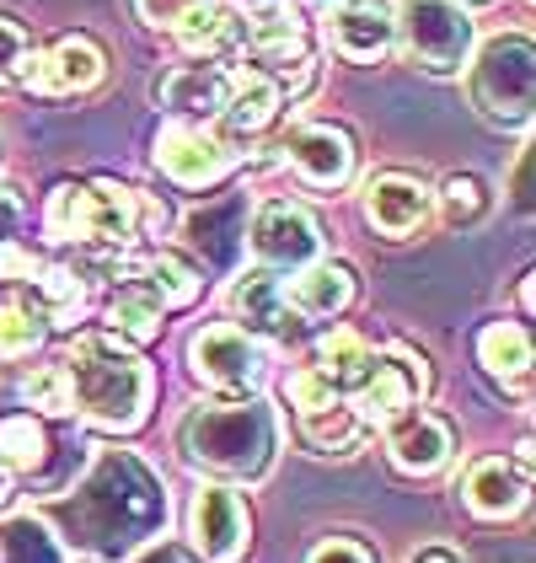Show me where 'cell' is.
I'll return each mask as SVG.
<instances>
[{
	"label": "cell",
	"instance_id": "1",
	"mask_svg": "<svg viewBox=\"0 0 536 563\" xmlns=\"http://www.w3.org/2000/svg\"><path fill=\"white\" fill-rule=\"evenodd\" d=\"M182 456L199 473L231 477V483H253L273 467L279 451V419L264 397H225V402H199L178 430Z\"/></svg>",
	"mask_w": 536,
	"mask_h": 563
},
{
	"label": "cell",
	"instance_id": "2",
	"mask_svg": "<svg viewBox=\"0 0 536 563\" xmlns=\"http://www.w3.org/2000/svg\"><path fill=\"white\" fill-rule=\"evenodd\" d=\"M65 371H70V387H76V408L87 413L97 430H134L145 419V408H150V371L113 333L76 339Z\"/></svg>",
	"mask_w": 536,
	"mask_h": 563
},
{
	"label": "cell",
	"instance_id": "3",
	"mask_svg": "<svg viewBox=\"0 0 536 563\" xmlns=\"http://www.w3.org/2000/svg\"><path fill=\"white\" fill-rule=\"evenodd\" d=\"M139 220H145V199L124 183H59L48 194L44 225L54 242L119 253L139 236Z\"/></svg>",
	"mask_w": 536,
	"mask_h": 563
},
{
	"label": "cell",
	"instance_id": "4",
	"mask_svg": "<svg viewBox=\"0 0 536 563\" xmlns=\"http://www.w3.org/2000/svg\"><path fill=\"white\" fill-rule=\"evenodd\" d=\"M472 108L489 119L493 130H526L536 108V54L526 33H499L478 48L467 70Z\"/></svg>",
	"mask_w": 536,
	"mask_h": 563
},
{
	"label": "cell",
	"instance_id": "5",
	"mask_svg": "<svg viewBox=\"0 0 536 563\" xmlns=\"http://www.w3.org/2000/svg\"><path fill=\"white\" fill-rule=\"evenodd\" d=\"M392 27H398L402 54L429 76L461 70L472 54V16L461 0H398Z\"/></svg>",
	"mask_w": 536,
	"mask_h": 563
},
{
	"label": "cell",
	"instance_id": "6",
	"mask_svg": "<svg viewBox=\"0 0 536 563\" xmlns=\"http://www.w3.org/2000/svg\"><path fill=\"white\" fill-rule=\"evenodd\" d=\"M188 365H193V376L204 387L231 391V397H242V391H253L264 382V349L236 322H210L204 333H193Z\"/></svg>",
	"mask_w": 536,
	"mask_h": 563
},
{
	"label": "cell",
	"instance_id": "7",
	"mask_svg": "<svg viewBox=\"0 0 536 563\" xmlns=\"http://www.w3.org/2000/svg\"><path fill=\"white\" fill-rule=\"evenodd\" d=\"M355 419L359 424H387L392 413L402 408H413L424 391H429V371H424V360L418 354H407V349H387V354H370V365H365V376H359L355 387Z\"/></svg>",
	"mask_w": 536,
	"mask_h": 563
},
{
	"label": "cell",
	"instance_id": "8",
	"mask_svg": "<svg viewBox=\"0 0 536 563\" xmlns=\"http://www.w3.org/2000/svg\"><path fill=\"white\" fill-rule=\"evenodd\" d=\"M253 258L258 268H273V274H295L322 253V225H316L312 210L290 205V199H268L253 216Z\"/></svg>",
	"mask_w": 536,
	"mask_h": 563
},
{
	"label": "cell",
	"instance_id": "9",
	"mask_svg": "<svg viewBox=\"0 0 536 563\" xmlns=\"http://www.w3.org/2000/svg\"><path fill=\"white\" fill-rule=\"evenodd\" d=\"M247 531H253V520H247V505H242L236 488L204 483V488L193 494V510H188V542H193V553H199L204 563H236L242 553H247Z\"/></svg>",
	"mask_w": 536,
	"mask_h": 563
},
{
	"label": "cell",
	"instance_id": "10",
	"mask_svg": "<svg viewBox=\"0 0 536 563\" xmlns=\"http://www.w3.org/2000/svg\"><path fill=\"white\" fill-rule=\"evenodd\" d=\"M108 76V54L97 48V38L87 33H70L59 38L54 48H33L27 54V70H22V87L38 91V97H76V91H91L102 87Z\"/></svg>",
	"mask_w": 536,
	"mask_h": 563
},
{
	"label": "cell",
	"instance_id": "11",
	"mask_svg": "<svg viewBox=\"0 0 536 563\" xmlns=\"http://www.w3.org/2000/svg\"><path fill=\"white\" fill-rule=\"evenodd\" d=\"M327 48L349 65H381L398 48L387 0H333L327 5Z\"/></svg>",
	"mask_w": 536,
	"mask_h": 563
},
{
	"label": "cell",
	"instance_id": "12",
	"mask_svg": "<svg viewBox=\"0 0 536 563\" xmlns=\"http://www.w3.org/2000/svg\"><path fill=\"white\" fill-rule=\"evenodd\" d=\"M156 167L182 188H204V183L231 173V145L204 130L199 119H172L156 134Z\"/></svg>",
	"mask_w": 536,
	"mask_h": 563
},
{
	"label": "cell",
	"instance_id": "13",
	"mask_svg": "<svg viewBox=\"0 0 536 563\" xmlns=\"http://www.w3.org/2000/svg\"><path fill=\"white\" fill-rule=\"evenodd\" d=\"M279 151H284V162L295 167V177H301L306 188H322V194L349 188L355 156H359L349 130H338V124H306V130L290 134Z\"/></svg>",
	"mask_w": 536,
	"mask_h": 563
},
{
	"label": "cell",
	"instance_id": "14",
	"mask_svg": "<svg viewBox=\"0 0 536 563\" xmlns=\"http://www.w3.org/2000/svg\"><path fill=\"white\" fill-rule=\"evenodd\" d=\"M450 451H456V430H450L440 413H429V408H402L387 419V456H392V467L407 477H429L440 473L450 462Z\"/></svg>",
	"mask_w": 536,
	"mask_h": 563
},
{
	"label": "cell",
	"instance_id": "15",
	"mask_svg": "<svg viewBox=\"0 0 536 563\" xmlns=\"http://www.w3.org/2000/svg\"><path fill=\"white\" fill-rule=\"evenodd\" d=\"M429 210H435V194L407 173H381L370 177V188H365V220L381 236H392V242L413 236L429 220Z\"/></svg>",
	"mask_w": 536,
	"mask_h": 563
},
{
	"label": "cell",
	"instance_id": "16",
	"mask_svg": "<svg viewBox=\"0 0 536 563\" xmlns=\"http://www.w3.org/2000/svg\"><path fill=\"white\" fill-rule=\"evenodd\" d=\"M461 494H467V510H472V516L510 520L521 505H526V494H532L526 462H510V456H478V462L467 467Z\"/></svg>",
	"mask_w": 536,
	"mask_h": 563
},
{
	"label": "cell",
	"instance_id": "17",
	"mask_svg": "<svg viewBox=\"0 0 536 563\" xmlns=\"http://www.w3.org/2000/svg\"><path fill=\"white\" fill-rule=\"evenodd\" d=\"M284 306L306 322H333L355 306V274L344 263L312 258L306 268H295V279L284 285Z\"/></svg>",
	"mask_w": 536,
	"mask_h": 563
},
{
	"label": "cell",
	"instance_id": "18",
	"mask_svg": "<svg viewBox=\"0 0 536 563\" xmlns=\"http://www.w3.org/2000/svg\"><path fill=\"white\" fill-rule=\"evenodd\" d=\"M231 317L247 333H268V339H290V306H284V279L273 268H247L231 285Z\"/></svg>",
	"mask_w": 536,
	"mask_h": 563
},
{
	"label": "cell",
	"instance_id": "19",
	"mask_svg": "<svg viewBox=\"0 0 536 563\" xmlns=\"http://www.w3.org/2000/svg\"><path fill=\"white\" fill-rule=\"evenodd\" d=\"M178 119H221L225 97H231V70H221L215 59H199V65H178L161 91H156Z\"/></svg>",
	"mask_w": 536,
	"mask_h": 563
},
{
	"label": "cell",
	"instance_id": "20",
	"mask_svg": "<svg viewBox=\"0 0 536 563\" xmlns=\"http://www.w3.org/2000/svg\"><path fill=\"white\" fill-rule=\"evenodd\" d=\"M279 119V81L268 70H231V97L221 108V124L231 134H258Z\"/></svg>",
	"mask_w": 536,
	"mask_h": 563
},
{
	"label": "cell",
	"instance_id": "21",
	"mask_svg": "<svg viewBox=\"0 0 536 563\" xmlns=\"http://www.w3.org/2000/svg\"><path fill=\"white\" fill-rule=\"evenodd\" d=\"M478 365L504 387H526L532 382V333L521 322H489L478 333Z\"/></svg>",
	"mask_w": 536,
	"mask_h": 563
},
{
	"label": "cell",
	"instance_id": "22",
	"mask_svg": "<svg viewBox=\"0 0 536 563\" xmlns=\"http://www.w3.org/2000/svg\"><path fill=\"white\" fill-rule=\"evenodd\" d=\"M87 306V285L76 268H59V263H38V274L27 279V311H38L48 328H70Z\"/></svg>",
	"mask_w": 536,
	"mask_h": 563
},
{
	"label": "cell",
	"instance_id": "23",
	"mask_svg": "<svg viewBox=\"0 0 536 563\" xmlns=\"http://www.w3.org/2000/svg\"><path fill=\"white\" fill-rule=\"evenodd\" d=\"M247 48H253L258 59H290V54H301V48H306V22H301V11H290L284 0L258 5L253 22H247Z\"/></svg>",
	"mask_w": 536,
	"mask_h": 563
},
{
	"label": "cell",
	"instance_id": "24",
	"mask_svg": "<svg viewBox=\"0 0 536 563\" xmlns=\"http://www.w3.org/2000/svg\"><path fill=\"white\" fill-rule=\"evenodd\" d=\"M161 311L167 306L156 301L145 285H130L108 306V333L124 339V344H150V339H161Z\"/></svg>",
	"mask_w": 536,
	"mask_h": 563
},
{
	"label": "cell",
	"instance_id": "25",
	"mask_svg": "<svg viewBox=\"0 0 536 563\" xmlns=\"http://www.w3.org/2000/svg\"><path fill=\"white\" fill-rule=\"evenodd\" d=\"M359 424L355 419V408L338 397V402H327V408H312V413H301V434H306V445H316V451H338V456H349L359 445Z\"/></svg>",
	"mask_w": 536,
	"mask_h": 563
},
{
	"label": "cell",
	"instance_id": "26",
	"mask_svg": "<svg viewBox=\"0 0 536 563\" xmlns=\"http://www.w3.org/2000/svg\"><path fill=\"white\" fill-rule=\"evenodd\" d=\"M139 274H145V290L161 306H188V301H199V290H204V274L188 258H178V253H156Z\"/></svg>",
	"mask_w": 536,
	"mask_h": 563
},
{
	"label": "cell",
	"instance_id": "27",
	"mask_svg": "<svg viewBox=\"0 0 536 563\" xmlns=\"http://www.w3.org/2000/svg\"><path fill=\"white\" fill-rule=\"evenodd\" d=\"M365 365H370V344L349 333V328H338V333H327L322 344H316V371L333 382L338 391H349L365 376Z\"/></svg>",
	"mask_w": 536,
	"mask_h": 563
},
{
	"label": "cell",
	"instance_id": "28",
	"mask_svg": "<svg viewBox=\"0 0 536 563\" xmlns=\"http://www.w3.org/2000/svg\"><path fill=\"white\" fill-rule=\"evenodd\" d=\"M172 38H178L188 54H204V59H210L221 44H231V11H225L221 0H193L188 16L172 27Z\"/></svg>",
	"mask_w": 536,
	"mask_h": 563
},
{
	"label": "cell",
	"instance_id": "29",
	"mask_svg": "<svg viewBox=\"0 0 536 563\" xmlns=\"http://www.w3.org/2000/svg\"><path fill=\"white\" fill-rule=\"evenodd\" d=\"M435 205H440V220H446V225H478V220L493 210V194H489V183H483V177L456 173V177L440 183Z\"/></svg>",
	"mask_w": 536,
	"mask_h": 563
},
{
	"label": "cell",
	"instance_id": "30",
	"mask_svg": "<svg viewBox=\"0 0 536 563\" xmlns=\"http://www.w3.org/2000/svg\"><path fill=\"white\" fill-rule=\"evenodd\" d=\"M44 451H48V440L33 413L0 419V467H5V473H33V467L44 462Z\"/></svg>",
	"mask_w": 536,
	"mask_h": 563
},
{
	"label": "cell",
	"instance_id": "31",
	"mask_svg": "<svg viewBox=\"0 0 536 563\" xmlns=\"http://www.w3.org/2000/svg\"><path fill=\"white\" fill-rule=\"evenodd\" d=\"M22 402H27L33 413H48V419L76 413V387H70V371H65V365H38V371L22 382Z\"/></svg>",
	"mask_w": 536,
	"mask_h": 563
},
{
	"label": "cell",
	"instance_id": "32",
	"mask_svg": "<svg viewBox=\"0 0 536 563\" xmlns=\"http://www.w3.org/2000/svg\"><path fill=\"white\" fill-rule=\"evenodd\" d=\"M48 322L27 306H0V360H27L33 349L44 344Z\"/></svg>",
	"mask_w": 536,
	"mask_h": 563
},
{
	"label": "cell",
	"instance_id": "33",
	"mask_svg": "<svg viewBox=\"0 0 536 563\" xmlns=\"http://www.w3.org/2000/svg\"><path fill=\"white\" fill-rule=\"evenodd\" d=\"M27 54H33L27 27H22V22H11V16H0V87L22 81V70H27Z\"/></svg>",
	"mask_w": 536,
	"mask_h": 563
},
{
	"label": "cell",
	"instance_id": "34",
	"mask_svg": "<svg viewBox=\"0 0 536 563\" xmlns=\"http://www.w3.org/2000/svg\"><path fill=\"white\" fill-rule=\"evenodd\" d=\"M327 402H338V387H333L316 365L290 376V408H295V413H312V408H327Z\"/></svg>",
	"mask_w": 536,
	"mask_h": 563
},
{
	"label": "cell",
	"instance_id": "35",
	"mask_svg": "<svg viewBox=\"0 0 536 563\" xmlns=\"http://www.w3.org/2000/svg\"><path fill=\"white\" fill-rule=\"evenodd\" d=\"M188 5H193V0H134L139 22H145V27H156V33H172L182 16H188Z\"/></svg>",
	"mask_w": 536,
	"mask_h": 563
},
{
	"label": "cell",
	"instance_id": "36",
	"mask_svg": "<svg viewBox=\"0 0 536 563\" xmlns=\"http://www.w3.org/2000/svg\"><path fill=\"white\" fill-rule=\"evenodd\" d=\"M306 563H376L359 542H349V537H333V542H322V548H312V559Z\"/></svg>",
	"mask_w": 536,
	"mask_h": 563
},
{
	"label": "cell",
	"instance_id": "37",
	"mask_svg": "<svg viewBox=\"0 0 536 563\" xmlns=\"http://www.w3.org/2000/svg\"><path fill=\"white\" fill-rule=\"evenodd\" d=\"M22 220H27V205L16 199V188H0V247L22 236Z\"/></svg>",
	"mask_w": 536,
	"mask_h": 563
},
{
	"label": "cell",
	"instance_id": "38",
	"mask_svg": "<svg viewBox=\"0 0 536 563\" xmlns=\"http://www.w3.org/2000/svg\"><path fill=\"white\" fill-rule=\"evenodd\" d=\"M402 563H461L450 548H418V553H407Z\"/></svg>",
	"mask_w": 536,
	"mask_h": 563
},
{
	"label": "cell",
	"instance_id": "39",
	"mask_svg": "<svg viewBox=\"0 0 536 563\" xmlns=\"http://www.w3.org/2000/svg\"><path fill=\"white\" fill-rule=\"evenodd\" d=\"M5 494H11V483H5V467H0V505H5Z\"/></svg>",
	"mask_w": 536,
	"mask_h": 563
},
{
	"label": "cell",
	"instance_id": "40",
	"mask_svg": "<svg viewBox=\"0 0 536 563\" xmlns=\"http://www.w3.org/2000/svg\"><path fill=\"white\" fill-rule=\"evenodd\" d=\"M242 5H247V11H258V5H273V0H242Z\"/></svg>",
	"mask_w": 536,
	"mask_h": 563
},
{
	"label": "cell",
	"instance_id": "41",
	"mask_svg": "<svg viewBox=\"0 0 536 563\" xmlns=\"http://www.w3.org/2000/svg\"><path fill=\"white\" fill-rule=\"evenodd\" d=\"M461 5H483V0H461Z\"/></svg>",
	"mask_w": 536,
	"mask_h": 563
},
{
	"label": "cell",
	"instance_id": "42",
	"mask_svg": "<svg viewBox=\"0 0 536 563\" xmlns=\"http://www.w3.org/2000/svg\"><path fill=\"white\" fill-rule=\"evenodd\" d=\"M312 5H333V0H312Z\"/></svg>",
	"mask_w": 536,
	"mask_h": 563
}]
</instances>
